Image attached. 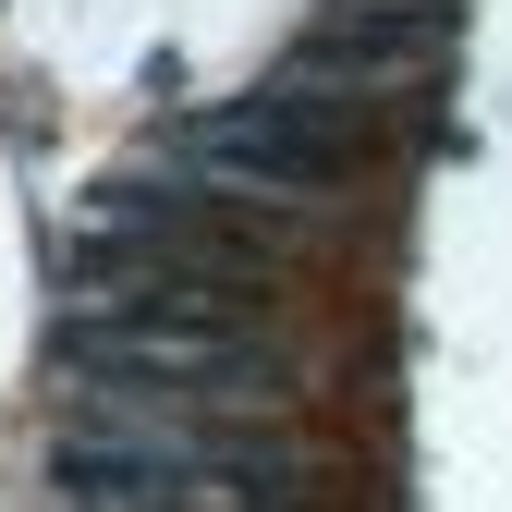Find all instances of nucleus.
I'll list each match as a JSON object with an SVG mask.
<instances>
[{"instance_id": "nucleus-1", "label": "nucleus", "mask_w": 512, "mask_h": 512, "mask_svg": "<svg viewBox=\"0 0 512 512\" xmlns=\"http://www.w3.org/2000/svg\"><path fill=\"white\" fill-rule=\"evenodd\" d=\"M196 159L220 171V196H342V171H354V110L342 98H305V86H256L232 110L196 122Z\"/></svg>"}]
</instances>
